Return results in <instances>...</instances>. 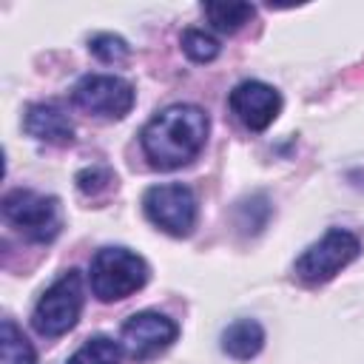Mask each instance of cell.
I'll list each match as a JSON object with an SVG mask.
<instances>
[{"instance_id": "1", "label": "cell", "mask_w": 364, "mask_h": 364, "mask_svg": "<svg viewBox=\"0 0 364 364\" xmlns=\"http://www.w3.org/2000/svg\"><path fill=\"white\" fill-rule=\"evenodd\" d=\"M208 128V114L199 105L179 102L151 117L139 134V142L154 168L173 171L196 159V154L205 148Z\"/></svg>"}, {"instance_id": "2", "label": "cell", "mask_w": 364, "mask_h": 364, "mask_svg": "<svg viewBox=\"0 0 364 364\" xmlns=\"http://www.w3.org/2000/svg\"><path fill=\"white\" fill-rule=\"evenodd\" d=\"M145 282H148L145 259L125 247H102L91 259V290L100 301L128 299Z\"/></svg>"}, {"instance_id": "3", "label": "cell", "mask_w": 364, "mask_h": 364, "mask_svg": "<svg viewBox=\"0 0 364 364\" xmlns=\"http://www.w3.org/2000/svg\"><path fill=\"white\" fill-rule=\"evenodd\" d=\"M80 313H82V276H80V270H65L37 299L31 324L40 336L57 338L77 324Z\"/></svg>"}, {"instance_id": "4", "label": "cell", "mask_w": 364, "mask_h": 364, "mask_svg": "<svg viewBox=\"0 0 364 364\" xmlns=\"http://www.w3.org/2000/svg\"><path fill=\"white\" fill-rule=\"evenodd\" d=\"M3 216L31 242H51L63 225L57 199L28 188H17L3 196Z\"/></svg>"}, {"instance_id": "5", "label": "cell", "mask_w": 364, "mask_h": 364, "mask_svg": "<svg viewBox=\"0 0 364 364\" xmlns=\"http://www.w3.org/2000/svg\"><path fill=\"white\" fill-rule=\"evenodd\" d=\"M358 250L361 245L350 230L333 228L296 259L293 270L304 284H321L330 282L341 267H347L358 256Z\"/></svg>"}, {"instance_id": "6", "label": "cell", "mask_w": 364, "mask_h": 364, "mask_svg": "<svg viewBox=\"0 0 364 364\" xmlns=\"http://www.w3.org/2000/svg\"><path fill=\"white\" fill-rule=\"evenodd\" d=\"M145 216L171 236H188L196 225V196L188 185H154L142 196Z\"/></svg>"}, {"instance_id": "7", "label": "cell", "mask_w": 364, "mask_h": 364, "mask_svg": "<svg viewBox=\"0 0 364 364\" xmlns=\"http://www.w3.org/2000/svg\"><path fill=\"white\" fill-rule=\"evenodd\" d=\"M71 100L91 117L122 119L134 105V85L114 74H88L74 85Z\"/></svg>"}, {"instance_id": "8", "label": "cell", "mask_w": 364, "mask_h": 364, "mask_svg": "<svg viewBox=\"0 0 364 364\" xmlns=\"http://www.w3.org/2000/svg\"><path fill=\"white\" fill-rule=\"evenodd\" d=\"M176 333H179V327L168 316L154 313V310H145V313H134L122 324L119 344H122V350L131 358L145 361V358L168 350L176 341Z\"/></svg>"}, {"instance_id": "9", "label": "cell", "mask_w": 364, "mask_h": 364, "mask_svg": "<svg viewBox=\"0 0 364 364\" xmlns=\"http://www.w3.org/2000/svg\"><path fill=\"white\" fill-rule=\"evenodd\" d=\"M230 111L250 131H264L282 111V97L273 85L245 80L230 91Z\"/></svg>"}, {"instance_id": "10", "label": "cell", "mask_w": 364, "mask_h": 364, "mask_svg": "<svg viewBox=\"0 0 364 364\" xmlns=\"http://www.w3.org/2000/svg\"><path fill=\"white\" fill-rule=\"evenodd\" d=\"M23 128L28 136L40 139V142H48V145H68L74 139V125L71 119L65 117L63 108L51 105V102H37L26 111V119H23Z\"/></svg>"}, {"instance_id": "11", "label": "cell", "mask_w": 364, "mask_h": 364, "mask_svg": "<svg viewBox=\"0 0 364 364\" xmlns=\"http://www.w3.org/2000/svg\"><path fill=\"white\" fill-rule=\"evenodd\" d=\"M262 344H264V330L253 318H239V321L228 324L222 333V350L239 361L253 358L262 350Z\"/></svg>"}, {"instance_id": "12", "label": "cell", "mask_w": 364, "mask_h": 364, "mask_svg": "<svg viewBox=\"0 0 364 364\" xmlns=\"http://www.w3.org/2000/svg\"><path fill=\"white\" fill-rule=\"evenodd\" d=\"M0 364H37L34 347L11 318H3L0 327Z\"/></svg>"}, {"instance_id": "13", "label": "cell", "mask_w": 364, "mask_h": 364, "mask_svg": "<svg viewBox=\"0 0 364 364\" xmlns=\"http://www.w3.org/2000/svg\"><path fill=\"white\" fill-rule=\"evenodd\" d=\"M202 9H205V17L210 20V26L225 34L239 31L245 23H250V17L256 11L250 3H205Z\"/></svg>"}, {"instance_id": "14", "label": "cell", "mask_w": 364, "mask_h": 364, "mask_svg": "<svg viewBox=\"0 0 364 364\" xmlns=\"http://www.w3.org/2000/svg\"><path fill=\"white\" fill-rule=\"evenodd\" d=\"M122 344L108 338V336H94L88 338L65 364H119Z\"/></svg>"}, {"instance_id": "15", "label": "cell", "mask_w": 364, "mask_h": 364, "mask_svg": "<svg viewBox=\"0 0 364 364\" xmlns=\"http://www.w3.org/2000/svg\"><path fill=\"white\" fill-rule=\"evenodd\" d=\"M182 51L193 63H210L219 54V43L199 28H188V31H182Z\"/></svg>"}, {"instance_id": "16", "label": "cell", "mask_w": 364, "mask_h": 364, "mask_svg": "<svg viewBox=\"0 0 364 364\" xmlns=\"http://www.w3.org/2000/svg\"><path fill=\"white\" fill-rule=\"evenodd\" d=\"M88 48H91V54L97 57V60H102V63H122L125 57H128V43L122 40V37H117V34H94L91 40H88Z\"/></svg>"}, {"instance_id": "17", "label": "cell", "mask_w": 364, "mask_h": 364, "mask_svg": "<svg viewBox=\"0 0 364 364\" xmlns=\"http://www.w3.org/2000/svg\"><path fill=\"white\" fill-rule=\"evenodd\" d=\"M114 185H117L114 173H111L108 168H102V165L85 168V171L77 173V188H80L82 193H88V196H97V193H102V191H111Z\"/></svg>"}]
</instances>
